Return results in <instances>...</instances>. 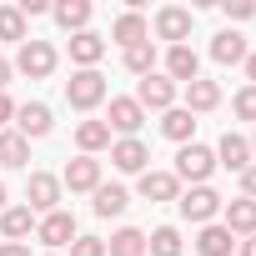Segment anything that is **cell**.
Returning <instances> with one entry per match:
<instances>
[{
	"label": "cell",
	"instance_id": "cell-1",
	"mask_svg": "<svg viewBox=\"0 0 256 256\" xmlns=\"http://www.w3.org/2000/svg\"><path fill=\"white\" fill-rule=\"evenodd\" d=\"M211 171H216V151H211V146H196V141H191V146H181V151H176V171H171L176 181L206 186V181H211Z\"/></svg>",
	"mask_w": 256,
	"mask_h": 256
},
{
	"label": "cell",
	"instance_id": "cell-2",
	"mask_svg": "<svg viewBox=\"0 0 256 256\" xmlns=\"http://www.w3.org/2000/svg\"><path fill=\"white\" fill-rule=\"evenodd\" d=\"M66 100H70V110H96V106L106 100V76H100V70H70Z\"/></svg>",
	"mask_w": 256,
	"mask_h": 256
},
{
	"label": "cell",
	"instance_id": "cell-3",
	"mask_svg": "<svg viewBox=\"0 0 256 256\" xmlns=\"http://www.w3.org/2000/svg\"><path fill=\"white\" fill-rule=\"evenodd\" d=\"M60 176H50V171H30V181H26V206L36 211V221L40 216H50V211H60Z\"/></svg>",
	"mask_w": 256,
	"mask_h": 256
},
{
	"label": "cell",
	"instance_id": "cell-4",
	"mask_svg": "<svg viewBox=\"0 0 256 256\" xmlns=\"http://www.w3.org/2000/svg\"><path fill=\"white\" fill-rule=\"evenodd\" d=\"M221 206H226V201H221L211 186H191V191H181V196H176V211H181L191 226H211Z\"/></svg>",
	"mask_w": 256,
	"mask_h": 256
},
{
	"label": "cell",
	"instance_id": "cell-5",
	"mask_svg": "<svg viewBox=\"0 0 256 256\" xmlns=\"http://www.w3.org/2000/svg\"><path fill=\"white\" fill-rule=\"evenodd\" d=\"M191 26H196V16L186 6H161L156 10V40H166V46H186Z\"/></svg>",
	"mask_w": 256,
	"mask_h": 256
},
{
	"label": "cell",
	"instance_id": "cell-6",
	"mask_svg": "<svg viewBox=\"0 0 256 256\" xmlns=\"http://www.w3.org/2000/svg\"><path fill=\"white\" fill-rule=\"evenodd\" d=\"M16 70L30 76V80H46V76L56 70V46H50V40H26V46L16 50Z\"/></svg>",
	"mask_w": 256,
	"mask_h": 256
},
{
	"label": "cell",
	"instance_id": "cell-7",
	"mask_svg": "<svg viewBox=\"0 0 256 256\" xmlns=\"http://www.w3.org/2000/svg\"><path fill=\"white\" fill-rule=\"evenodd\" d=\"M136 106H141V110H171V106H176V86H171L161 70H151V76L136 80Z\"/></svg>",
	"mask_w": 256,
	"mask_h": 256
},
{
	"label": "cell",
	"instance_id": "cell-8",
	"mask_svg": "<svg viewBox=\"0 0 256 256\" xmlns=\"http://www.w3.org/2000/svg\"><path fill=\"white\" fill-rule=\"evenodd\" d=\"M16 131H20L26 141H40V136H50V131H56V116H50V106H46V100H26V106H16Z\"/></svg>",
	"mask_w": 256,
	"mask_h": 256
},
{
	"label": "cell",
	"instance_id": "cell-9",
	"mask_svg": "<svg viewBox=\"0 0 256 256\" xmlns=\"http://www.w3.org/2000/svg\"><path fill=\"white\" fill-rule=\"evenodd\" d=\"M146 161H151V151H146V141H141V136H120V141H110V166H116V171L141 176V171H146Z\"/></svg>",
	"mask_w": 256,
	"mask_h": 256
},
{
	"label": "cell",
	"instance_id": "cell-10",
	"mask_svg": "<svg viewBox=\"0 0 256 256\" xmlns=\"http://www.w3.org/2000/svg\"><path fill=\"white\" fill-rule=\"evenodd\" d=\"M171 86H191L196 76H201V56L191 50V46H166V70H161Z\"/></svg>",
	"mask_w": 256,
	"mask_h": 256
},
{
	"label": "cell",
	"instance_id": "cell-11",
	"mask_svg": "<svg viewBox=\"0 0 256 256\" xmlns=\"http://www.w3.org/2000/svg\"><path fill=\"white\" fill-rule=\"evenodd\" d=\"M36 241H46L50 251L70 246V241H76V216H70V211H50V216H40V221H36Z\"/></svg>",
	"mask_w": 256,
	"mask_h": 256
},
{
	"label": "cell",
	"instance_id": "cell-12",
	"mask_svg": "<svg viewBox=\"0 0 256 256\" xmlns=\"http://www.w3.org/2000/svg\"><path fill=\"white\" fill-rule=\"evenodd\" d=\"M141 120H146V110L136 106V96H116L110 110H106V126H110L116 136H136V131H141Z\"/></svg>",
	"mask_w": 256,
	"mask_h": 256
},
{
	"label": "cell",
	"instance_id": "cell-13",
	"mask_svg": "<svg viewBox=\"0 0 256 256\" xmlns=\"http://www.w3.org/2000/svg\"><path fill=\"white\" fill-rule=\"evenodd\" d=\"M221 226L231 231V236H256V201H246V196H236V201H226L221 206Z\"/></svg>",
	"mask_w": 256,
	"mask_h": 256
},
{
	"label": "cell",
	"instance_id": "cell-14",
	"mask_svg": "<svg viewBox=\"0 0 256 256\" xmlns=\"http://www.w3.org/2000/svg\"><path fill=\"white\" fill-rule=\"evenodd\" d=\"M110 40H116L120 50H131V46L151 40V26H146V16H141V10H126V16H116V26H110Z\"/></svg>",
	"mask_w": 256,
	"mask_h": 256
},
{
	"label": "cell",
	"instance_id": "cell-15",
	"mask_svg": "<svg viewBox=\"0 0 256 256\" xmlns=\"http://www.w3.org/2000/svg\"><path fill=\"white\" fill-rule=\"evenodd\" d=\"M216 166H226V171H246V166H251V141L236 136V131H226V136L216 141Z\"/></svg>",
	"mask_w": 256,
	"mask_h": 256
},
{
	"label": "cell",
	"instance_id": "cell-16",
	"mask_svg": "<svg viewBox=\"0 0 256 256\" xmlns=\"http://www.w3.org/2000/svg\"><path fill=\"white\" fill-rule=\"evenodd\" d=\"M60 186H70V191H96V186H100V161H96V156H76V161L66 166Z\"/></svg>",
	"mask_w": 256,
	"mask_h": 256
},
{
	"label": "cell",
	"instance_id": "cell-17",
	"mask_svg": "<svg viewBox=\"0 0 256 256\" xmlns=\"http://www.w3.org/2000/svg\"><path fill=\"white\" fill-rule=\"evenodd\" d=\"M231 251H236V236L221 221H211V226L196 231V256H231Z\"/></svg>",
	"mask_w": 256,
	"mask_h": 256
},
{
	"label": "cell",
	"instance_id": "cell-18",
	"mask_svg": "<svg viewBox=\"0 0 256 256\" xmlns=\"http://www.w3.org/2000/svg\"><path fill=\"white\" fill-rule=\"evenodd\" d=\"M161 136L176 141V146H191V136H196V116H191L186 106H171V110L161 116Z\"/></svg>",
	"mask_w": 256,
	"mask_h": 256
},
{
	"label": "cell",
	"instance_id": "cell-19",
	"mask_svg": "<svg viewBox=\"0 0 256 256\" xmlns=\"http://www.w3.org/2000/svg\"><path fill=\"white\" fill-rule=\"evenodd\" d=\"M50 16L60 30L80 36V30H90V0H60V6H50Z\"/></svg>",
	"mask_w": 256,
	"mask_h": 256
},
{
	"label": "cell",
	"instance_id": "cell-20",
	"mask_svg": "<svg viewBox=\"0 0 256 256\" xmlns=\"http://www.w3.org/2000/svg\"><path fill=\"white\" fill-rule=\"evenodd\" d=\"M126 206H131V196H126V186H116V181H100L90 191V211L96 216H120Z\"/></svg>",
	"mask_w": 256,
	"mask_h": 256
},
{
	"label": "cell",
	"instance_id": "cell-21",
	"mask_svg": "<svg viewBox=\"0 0 256 256\" xmlns=\"http://www.w3.org/2000/svg\"><path fill=\"white\" fill-rule=\"evenodd\" d=\"M216 106H221V86L206 80V76H196V80L186 86V110H191V116H206V110H216Z\"/></svg>",
	"mask_w": 256,
	"mask_h": 256
},
{
	"label": "cell",
	"instance_id": "cell-22",
	"mask_svg": "<svg viewBox=\"0 0 256 256\" xmlns=\"http://www.w3.org/2000/svg\"><path fill=\"white\" fill-rule=\"evenodd\" d=\"M36 231V211L30 206H6V211H0V236H6V241H26Z\"/></svg>",
	"mask_w": 256,
	"mask_h": 256
},
{
	"label": "cell",
	"instance_id": "cell-23",
	"mask_svg": "<svg viewBox=\"0 0 256 256\" xmlns=\"http://www.w3.org/2000/svg\"><path fill=\"white\" fill-rule=\"evenodd\" d=\"M106 56V40L96 36V30H80V36H70V60L80 66V70H96V60Z\"/></svg>",
	"mask_w": 256,
	"mask_h": 256
},
{
	"label": "cell",
	"instance_id": "cell-24",
	"mask_svg": "<svg viewBox=\"0 0 256 256\" xmlns=\"http://www.w3.org/2000/svg\"><path fill=\"white\" fill-rule=\"evenodd\" d=\"M211 60H216V66H241V60H246V36H241V30H221V36L211 40Z\"/></svg>",
	"mask_w": 256,
	"mask_h": 256
},
{
	"label": "cell",
	"instance_id": "cell-25",
	"mask_svg": "<svg viewBox=\"0 0 256 256\" xmlns=\"http://www.w3.org/2000/svg\"><path fill=\"white\" fill-rule=\"evenodd\" d=\"M141 196L146 201H176L181 196V181L171 171H141Z\"/></svg>",
	"mask_w": 256,
	"mask_h": 256
},
{
	"label": "cell",
	"instance_id": "cell-26",
	"mask_svg": "<svg viewBox=\"0 0 256 256\" xmlns=\"http://www.w3.org/2000/svg\"><path fill=\"white\" fill-rule=\"evenodd\" d=\"M0 166H6V171L30 166V141H26L20 131H0Z\"/></svg>",
	"mask_w": 256,
	"mask_h": 256
},
{
	"label": "cell",
	"instance_id": "cell-27",
	"mask_svg": "<svg viewBox=\"0 0 256 256\" xmlns=\"http://www.w3.org/2000/svg\"><path fill=\"white\" fill-rule=\"evenodd\" d=\"M76 146H80V156L106 151V146H110V126H106V120H80V126H76Z\"/></svg>",
	"mask_w": 256,
	"mask_h": 256
},
{
	"label": "cell",
	"instance_id": "cell-28",
	"mask_svg": "<svg viewBox=\"0 0 256 256\" xmlns=\"http://www.w3.org/2000/svg\"><path fill=\"white\" fill-rule=\"evenodd\" d=\"M106 256H146V231H136V226H120V231L106 241Z\"/></svg>",
	"mask_w": 256,
	"mask_h": 256
},
{
	"label": "cell",
	"instance_id": "cell-29",
	"mask_svg": "<svg viewBox=\"0 0 256 256\" xmlns=\"http://www.w3.org/2000/svg\"><path fill=\"white\" fill-rule=\"evenodd\" d=\"M146 251H151V256H181L186 246H181V231H176V226H156V231L146 236Z\"/></svg>",
	"mask_w": 256,
	"mask_h": 256
},
{
	"label": "cell",
	"instance_id": "cell-30",
	"mask_svg": "<svg viewBox=\"0 0 256 256\" xmlns=\"http://www.w3.org/2000/svg\"><path fill=\"white\" fill-rule=\"evenodd\" d=\"M120 60H126V70H131V76H151V70H156V46H151V40H141V46L126 50Z\"/></svg>",
	"mask_w": 256,
	"mask_h": 256
},
{
	"label": "cell",
	"instance_id": "cell-31",
	"mask_svg": "<svg viewBox=\"0 0 256 256\" xmlns=\"http://www.w3.org/2000/svg\"><path fill=\"white\" fill-rule=\"evenodd\" d=\"M0 40H20L26 46V16L16 6H0Z\"/></svg>",
	"mask_w": 256,
	"mask_h": 256
},
{
	"label": "cell",
	"instance_id": "cell-32",
	"mask_svg": "<svg viewBox=\"0 0 256 256\" xmlns=\"http://www.w3.org/2000/svg\"><path fill=\"white\" fill-rule=\"evenodd\" d=\"M70 256H106V241L100 236H76L70 241Z\"/></svg>",
	"mask_w": 256,
	"mask_h": 256
},
{
	"label": "cell",
	"instance_id": "cell-33",
	"mask_svg": "<svg viewBox=\"0 0 256 256\" xmlns=\"http://www.w3.org/2000/svg\"><path fill=\"white\" fill-rule=\"evenodd\" d=\"M236 116L241 120H256V86H241L236 90Z\"/></svg>",
	"mask_w": 256,
	"mask_h": 256
},
{
	"label": "cell",
	"instance_id": "cell-34",
	"mask_svg": "<svg viewBox=\"0 0 256 256\" xmlns=\"http://www.w3.org/2000/svg\"><path fill=\"white\" fill-rule=\"evenodd\" d=\"M221 10H226V20H251V16H256V6H251V0H226Z\"/></svg>",
	"mask_w": 256,
	"mask_h": 256
},
{
	"label": "cell",
	"instance_id": "cell-35",
	"mask_svg": "<svg viewBox=\"0 0 256 256\" xmlns=\"http://www.w3.org/2000/svg\"><path fill=\"white\" fill-rule=\"evenodd\" d=\"M241 196H246V201H256V161L241 171Z\"/></svg>",
	"mask_w": 256,
	"mask_h": 256
},
{
	"label": "cell",
	"instance_id": "cell-36",
	"mask_svg": "<svg viewBox=\"0 0 256 256\" xmlns=\"http://www.w3.org/2000/svg\"><path fill=\"white\" fill-rule=\"evenodd\" d=\"M10 120H16V100L0 90V126H10Z\"/></svg>",
	"mask_w": 256,
	"mask_h": 256
},
{
	"label": "cell",
	"instance_id": "cell-37",
	"mask_svg": "<svg viewBox=\"0 0 256 256\" xmlns=\"http://www.w3.org/2000/svg\"><path fill=\"white\" fill-rule=\"evenodd\" d=\"M16 10H20V16H46L50 6H46V0H20V6H16Z\"/></svg>",
	"mask_w": 256,
	"mask_h": 256
},
{
	"label": "cell",
	"instance_id": "cell-38",
	"mask_svg": "<svg viewBox=\"0 0 256 256\" xmlns=\"http://www.w3.org/2000/svg\"><path fill=\"white\" fill-rule=\"evenodd\" d=\"M0 256H30V246H26V241H6V246H0Z\"/></svg>",
	"mask_w": 256,
	"mask_h": 256
},
{
	"label": "cell",
	"instance_id": "cell-39",
	"mask_svg": "<svg viewBox=\"0 0 256 256\" xmlns=\"http://www.w3.org/2000/svg\"><path fill=\"white\" fill-rule=\"evenodd\" d=\"M10 70H16V66H10L6 56H0V90H6V86H10Z\"/></svg>",
	"mask_w": 256,
	"mask_h": 256
},
{
	"label": "cell",
	"instance_id": "cell-40",
	"mask_svg": "<svg viewBox=\"0 0 256 256\" xmlns=\"http://www.w3.org/2000/svg\"><path fill=\"white\" fill-rule=\"evenodd\" d=\"M236 251H241V256H256V236H246V241H236Z\"/></svg>",
	"mask_w": 256,
	"mask_h": 256
},
{
	"label": "cell",
	"instance_id": "cell-41",
	"mask_svg": "<svg viewBox=\"0 0 256 256\" xmlns=\"http://www.w3.org/2000/svg\"><path fill=\"white\" fill-rule=\"evenodd\" d=\"M246 76H251V86H256V50H246Z\"/></svg>",
	"mask_w": 256,
	"mask_h": 256
},
{
	"label": "cell",
	"instance_id": "cell-42",
	"mask_svg": "<svg viewBox=\"0 0 256 256\" xmlns=\"http://www.w3.org/2000/svg\"><path fill=\"white\" fill-rule=\"evenodd\" d=\"M6 201H10V191H6V181H0V211H6Z\"/></svg>",
	"mask_w": 256,
	"mask_h": 256
},
{
	"label": "cell",
	"instance_id": "cell-43",
	"mask_svg": "<svg viewBox=\"0 0 256 256\" xmlns=\"http://www.w3.org/2000/svg\"><path fill=\"white\" fill-rule=\"evenodd\" d=\"M251 156H256V141H251Z\"/></svg>",
	"mask_w": 256,
	"mask_h": 256
},
{
	"label": "cell",
	"instance_id": "cell-44",
	"mask_svg": "<svg viewBox=\"0 0 256 256\" xmlns=\"http://www.w3.org/2000/svg\"><path fill=\"white\" fill-rule=\"evenodd\" d=\"M50 256H60V251H50Z\"/></svg>",
	"mask_w": 256,
	"mask_h": 256
}]
</instances>
